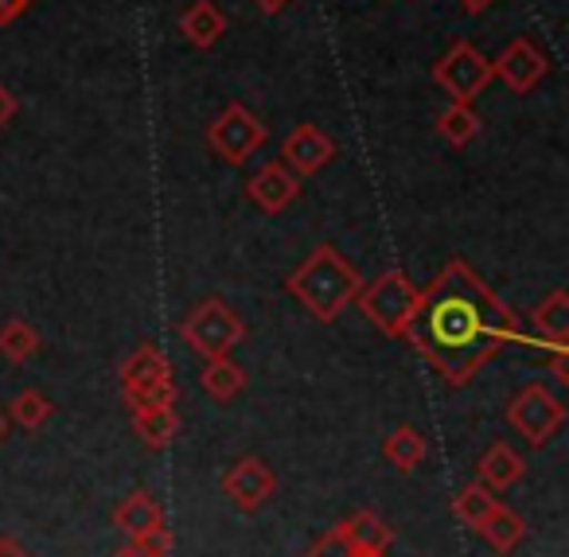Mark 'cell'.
<instances>
[{"mask_svg":"<svg viewBox=\"0 0 569 557\" xmlns=\"http://www.w3.org/2000/svg\"><path fill=\"white\" fill-rule=\"evenodd\" d=\"M402 339L445 386H468L507 344H522L515 312L465 258L445 261L441 273L418 289Z\"/></svg>","mask_w":569,"mask_h":557,"instance_id":"6da1fadb","label":"cell"},{"mask_svg":"<svg viewBox=\"0 0 569 557\" xmlns=\"http://www.w3.org/2000/svg\"><path fill=\"white\" fill-rule=\"evenodd\" d=\"M359 289H363L359 269L328 242L317 246V250L289 273V281H284V292L301 300L305 312L320 324L340 320V312L356 300Z\"/></svg>","mask_w":569,"mask_h":557,"instance_id":"7a4b0ae2","label":"cell"},{"mask_svg":"<svg viewBox=\"0 0 569 557\" xmlns=\"http://www.w3.org/2000/svg\"><path fill=\"white\" fill-rule=\"evenodd\" d=\"M183 344L203 359H227L238 344L246 339V320L219 297H207L183 316L180 324Z\"/></svg>","mask_w":569,"mask_h":557,"instance_id":"3957f363","label":"cell"},{"mask_svg":"<svg viewBox=\"0 0 569 557\" xmlns=\"http://www.w3.org/2000/svg\"><path fill=\"white\" fill-rule=\"evenodd\" d=\"M356 305L379 331L402 339L413 305H418V289H413V281L402 269H387V273H379L371 285H363L356 292Z\"/></svg>","mask_w":569,"mask_h":557,"instance_id":"277c9868","label":"cell"},{"mask_svg":"<svg viewBox=\"0 0 569 557\" xmlns=\"http://www.w3.org/2000/svg\"><path fill=\"white\" fill-rule=\"evenodd\" d=\"M121 394H126L129 409L176 406L172 362H168L152 344H141L126 362H121Z\"/></svg>","mask_w":569,"mask_h":557,"instance_id":"5b68a950","label":"cell"},{"mask_svg":"<svg viewBox=\"0 0 569 557\" xmlns=\"http://www.w3.org/2000/svg\"><path fill=\"white\" fill-rule=\"evenodd\" d=\"M491 79H496V74H491V59H483L480 51L465 40H457L433 63V82L460 106H472L476 98L488 90Z\"/></svg>","mask_w":569,"mask_h":557,"instance_id":"8992f818","label":"cell"},{"mask_svg":"<svg viewBox=\"0 0 569 557\" xmlns=\"http://www.w3.org/2000/svg\"><path fill=\"white\" fill-rule=\"evenodd\" d=\"M507 421L530 448H542L566 421V406L542 382H530L507 401Z\"/></svg>","mask_w":569,"mask_h":557,"instance_id":"52a82bcc","label":"cell"},{"mask_svg":"<svg viewBox=\"0 0 569 557\" xmlns=\"http://www.w3.org/2000/svg\"><path fill=\"white\" fill-rule=\"evenodd\" d=\"M266 141H269V129L238 102H230L227 110L211 121V129H207V145H211L214 157L227 160V165H246Z\"/></svg>","mask_w":569,"mask_h":557,"instance_id":"ba28073f","label":"cell"},{"mask_svg":"<svg viewBox=\"0 0 569 557\" xmlns=\"http://www.w3.org/2000/svg\"><path fill=\"white\" fill-rule=\"evenodd\" d=\"M546 71H550V63H546L542 48H538L535 40H527V36L511 40L499 51V59H491V74H496L511 95H530V90H538Z\"/></svg>","mask_w":569,"mask_h":557,"instance_id":"9c48e42d","label":"cell"},{"mask_svg":"<svg viewBox=\"0 0 569 557\" xmlns=\"http://www.w3.org/2000/svg\"><path fill=\"white\" fill-rule=\"evenodd\" d=\"M273 491H277L273 468H269L266 460H258V456H242V460H234L222 471V495H227L238 510L266 507V503L273 499Z\"/></svg>","mask_w":569,"mask_h":557,"instance_id":"30bf717a","label":"cell"},{"mask_svg":"<svg viewBox=\"0 0 569 557\" xmlns=\"http://www.w3.org/2000/svg\"><path fill=\"white\" fill-rule=\"evenodd\" d=\"M281 157H284L281 165L293 176H317L336 160V141L320 126L305 121V126H297L293 133L281 141Z\"/></svg>","mask_w":569,"mask_h":557,"instance_id":"8fae6325","label":"cell"},{"mask_svg":"<svg viewBox=\"0 0 569 557\" xmlns=\"http://www.w3.org/2000/svg\"><path fill=\"white\" fill-rule=\"evenodd\" d=\"M246 196H250V203L258 207V211L281 215L284 207L301 196V180H297V176L289 172L281 160H273V165L258 168V172L250 176V183H246Z\"/></svg>","mask_w":569,"mask_h":557,"instance_id":"7c38bea8","label":"cell"},{"mask_svg":"<svg viewBox=\"0 0 569 557\" xmlns=\"http://www.w3.org/2000/svg\"><path fill=\"white\" fill-rule=\"evenodd\" d=\"M476 471H480V484L488 487V491H507V487H515L527 476V460H522L507 440H491V445L483 448Z\"/></svg>","mask_w":569,"mask_h":557,"instance_id":"4fadbf2b","label":"cell"},{"mask_svg":"<svg viewBox=\"0 0 569 557\" xmlns=\"http://www.w3.org/2000/svg\"><path fill=\"white\" fill-rule=\"evenodd\" d=\"M180 32L196 51H211L214 43L222 40V32H227V17L219 12V4H214V0H196V4H188V9H183Z\"/></svg>","mask_w":569,"mask_h":557,"instance_id":"5bb4252c","label":"cell"},{"mask_svg":"<svg viewBox=\"0 0 569 557\" xmlns=\"http://www.w3.org/2000/svg\"><path fill=\"white\" fill-rule=\"evenodd\" d=\"M113 526H118L126 538H141V534L164 526V510H160V503L152 499L149 491H133L113 507Z\"/></svg>","mask_w":569,"mask_h":557,"instance_id":"9a60e30c","label":"cell"},{"mask_svg":"<svg viewBox=\"0 0 569 557\" xmlns=\"http://www.w3.org/2000/svg\"><path fill=\"white\" fill-rule=\"evenodd\" d=\"M483 541H488L496 554H511V549H519L522 546V538H527V523H522V515L519 510H511V507H503V503H496V510H491L488 518H483V526L480 530Z\"/></svg>","mask_w":569,"mask_h":557,"instance_id":"2e32d148","label":"cell"},{"mask_svg":"<svg viewBox=\"0 0 569 557\" xmlns=\"http://www.w3.org/2000/svg\"><path fill=\"white\" fill-rule=\"evenodd\" d=\"M530 324H535V331L546 339L550 347H569V292L566 289H553L550 297L542 300V305L530 312Z\"/></svg>","mask_w":569,"mask_h":557,"instance_id":"e0dca14e","label":"cell"},{"mask_svg":"<svg viewBox=\"0 0 569 557\" xmlns=\"http://www.w3.org/2000/svg\"><path fill=\"white\" fill-rule=\"evenodd\" d=\"M199 382L214 401H234L246 390V370L230 355L227 359H207L203 370H199Z\"/></svg>","mask_w":569,"mask_h":557,"instance_id":"ac0fdd59","label":"cell"},{"mask_svg":"<svg viewBox=\"0 0 569 557\" xmlns=\"http://www.w3.org/2000/svg\"><path fill=\"white\" fill-rule=\"evenodd\" d=\"M336 526H340L343 538L359 549H387L390 541H395V530H390L375 510H356V515L343 518V523H336Z\"/></svg>","mask_w":569,"mask_h":557,"instance_id":"d6986e66","label":"cell"},{"mask_svg":"<svg viewBox=\"0 0 569 557\" xmlns=\"http://www.w3.org/2000/svg\"><path fill=\"white\" fill-rule=\"evenodd\" d=\"M133 429L141 432L149 448H168L180 432V414H176V406L133 409Z\"/></svg>","mask_w":569,"mask_h":557,"instance_id":"ffe728a7","label":"cell"},{"mask_svg":"<svg viewBox=\"0 0 569 557\" xmlns=\"http://www.w3.org/2000/svg\"><path fill=\"white\" fill-rule=\"evenodd\" d=\"M426 452H429L426 437H421L413 425H398V429L382 440V456H387L398 471H413L421 460H426Z\"/></svg>","mask_w":569,"mask_h":557,"instance_id":"44dd1931","label":"cell"},{"mask_svg":"<svg viewBox=\"0 0 569 557\" xmlns=\"http://www.w3.org/2000/svg\"><path fill=\"white\" fill-rule=\"evenodd\" d=\"M437 133H441V141L452 145V149H465V145L476 141V133H480V118H476L472 106L452 102L449 110L437 113Z\"/></svg>","mask_w":569,"mask_h":557,"instance_id":"7402d4cb","label":"cell"},{"mask_svg":"<svg viewBox=\"0 0 569 557\" xmlns=\"http://www.w3.org/2000/svg\"><path fill=\"white\" fill-rule=\"evenodd\" d=\"M496 503H499L496 491H488L483 484H468V487H460L457 499H452V515H457L465 526H472V530H480L483 518L496 510Z\"/></svg>","mask_w":569,"mask_h":557,"instance_id":"603a6c76","label":"cell"},{"mask_svg":"<svg viewBox=\"0 0 569 557\" xmlns=\"http://www.w3.org/2000/svg\"><path fill=\"white\" fill-rule=\"evenodd\" d=\"M40 351V331L24 320H9L0 328V355L9 362H28Z\"/></svg>","mask_w":569,"mask_h":557,"instance_id":"cb8c5ba5","label":"cell"},{"mask_svg":"<svg viewBox=\"0 0 569 557\" xmlns=\"http://www.w3.org/2000/svg\"><path fill=\"white\" fill-rule=\"evenodd\" d=\"M9 414H12V421H17L20 429L36 432V429H40V425H48V421H51V414H56V406H51V401L43 398L40 390H20L17 398L9 401Z\"/></svg>","mask_w":569,"mask_h":557,"instance_id":"d4e9b609","label":"cell"},{"mask_svg":"<svg viewBox=\"0 0 569 557\" xmlns=\"http://www.w3.org/2000/svg\"><path fill=\"white\" fill-rule=\"evenodd\" d=\"M301 557H351V541L343 538L340 526H332V530L325 534V538H317L309 549H305Z\"/></svg>","mask_w":569,"mask_h":557,"instance_id":"484cf974","label":"cell"},{"mask_svg":"<svg viewBox=\"0 0 569 557\" xmlns=\"http://www.w3.org/2000/svg\"><path fill=\"white\" fill-rule=\"evenodd\" d=\"M133 541H141V549L149 557H168V549H172V530H168V523H164V526H157V530L141 534V538H133Z\"/></svg>","mask_w":569,"mask_h":557,"instance_id":"4316f807","label":"cell"},{"mask_svg":"<svg viewBox=\"0 0 569 557\" xmlns=\"http://www.w3.org/2000/svg\"><path fill=\"white\" fill-rule=\"evenodd\" d=\"M32 4L36 0H0V28L12 24V20H20Z\"/></svg>","mask_w":569,"mask_h":557,"instance_id":"83f0119b","label":"cell"},{"mask_svg":"<svg viewBox=\"0 0 569 557\" xmlns=\"http://www.w3.org/2000/svg\"><path fill=\"white\" fill-rule=\"evenodd\" d=\"M17 110H20V102H17V95H12L4 82H0V129L9 126L12 118H17Z\"/></svg>","mask_w":569,"mask_h":557,"instance_id":"f1b7e54d","label":"cell"},{"mask_svg":"<svg viewBox=\"0 0 569 557\" xmlns=\"http://www.w3.org/2000/svg\"><path fill=\"white\" fill-rule=\"evenodd\" d=\"M569 351L566 347H553V362H550V370H553V378H558V386H569Z\"/></svg>","mask_w":569,"mask_h":557,"instance_id":"f546056e","label":"cell"},{"mask_svg":"<svg viewBox=\"0 0 569 557\" xmlns=\"http://www.w3.org/2000/svg\"><path fill=\"white\" fill-rule=\"evenodd\" d=\"M0 557H32L17 538H0Z\"/></svg>","mask_w":569,"mask_h":557,"instance_id":"4dcf8cb0","label":"cell"},{"mask_svg":"<svg viewBox=\"0 0 569 557\" xmlns=\"http://www.w3.org/2000/svg\"><path fill=\"white\" fill-rule=\"evenodd\" d=\"M258 4V12H266V17H277L281 9H289V0H253Z\"/></svg>","mask_w":569,"mask_h":557,"instance_id":"1f68e13d","label":"cell"},{"mask_svg":"<svg viewBox=\"0 0 569 557\" xmlns=\"http://www.w3.org/2000/svg\"><path fill=\"white\" fill-rule=\"evenodd\" d=\"M113 557H149V554H144V549H141V541H133V538H129L126 546H121Z\"/></svg>","mask_w":569,"mask_h":557,"instance_id":"d6a6232c","label":"cell"},{"mask_svg":"<svg viewBox=\"0 0 569 557\" xmlns=\"http://www.w3.org/2000/svg\"><path fill=\"white\" fill-rule=\"evenodd\" d=\"M488 4H491V0H460V9H465V12H472V17H476V12H483V9H488Z\"/></svg>","mask_w":569,"mask_h":557,"instance_id":"836d02e7","label":"cell"},{"mask_svg":"<svg viewBox=\"0 0 569 557\" xmlns=\"http://www.w3.org/2000/svg\"><path fill=\"white\" fill-rule=\"evenodd\" d=\"M4 437H9V417L0 414V440H4Z\"/></svg>","mask_w":569,"mask_h":557,"instance_id":"e575fe53","label":"cell"}]
</instances>
